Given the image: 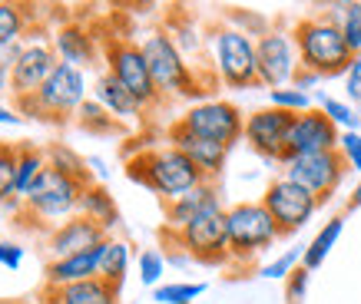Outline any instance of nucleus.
Here are the masks:
<instances>
[{
	"label": "nucleus",
	"mask_w": 361,
	"mask_h": 304,
	"mask_svg": "<svg viewBox=\"0 0 361 304\" xmlns=\"http://www.w3.org/2000/svg\"><path fill=\"white\" fill-rule=\"evenodd\" d=\"M318 83H322V76H318V73H312V70H298V73H295V80H292V87H295V89H302V93H308V89H312V87H318Z\"/></svg>",
	"instance_id": "37998d69"
},
{
	"label": "nucleus",
	"mask_w": 361,
	"mask_h": 304,
	"mask_svg": "<svg viewBox=\"0 0 361 304\" xmlns=\"http://www.w3.org/2000/svg\"><path fill=\"white\" fill-rule=\"evenodd\" d=\"M338 139H341L338 126L318 106H312L308 113H298L295 122H292L285 159H292V156H312V152H331V149H338Z\"/></svg>",
	"instance_id": "dca6fc26"
},
{
	"label": "nucleus",
	"mask_w": 361,
	"mask_h": 304,
	"mask_svg": "<svg viewBox=\"0 0 361 304\" xmlns=\"http://www.w3.org/2000/svg\"><path fill=\"white\" fill-rule=\"evenodd\" d=\"M0 126H23V116L13 106H7L4 99H0Z\"/></svg>",
	"instance_id": "c03bdc74"
},
{
	"label": "nucleus",
	"mask_w": 361,
	"mask_h": 304,
	"mask_svg": "<svg viewBox=\"0 0 361 304\" xmlns=\"http://www.w3.org/2000/svg\"><path fill=\"white\" fill-rule=\"evenodd\" d=\"M262 205L269 208L272 222L279 225V235H295V232H302L315 218L322 202L308 189L295 185L292 179H285V175H279V179H272V182L265 185Z\"/></svg>",
	"instance_id": "9b49d317"
},
{
	"label": "nucleus",
	"mask_w": 361,
	"mask_h": 304,
	"mask_svg": "<svg viewBox=\"0 0 361 304\" xmlns=\"http://www.w3.org/2000/svg\"><path fill=\"white\" fill-rule=\"evenodd\" d=\"M136 268H140V281L149 284V288H156V284H159V278L166 274V255H163V251H156V248L140 251Z\"/></svg>",
	"instance_id": "c9c22d12"
},
{
	"label": "nucleus",
	"mask_w": 361,
	"mask_h": 304,
	"mask_svg": "<svg viewBox=\"0 0 361 304\" xmlns=\"http://www.w3.org/2000/svg\"><path fill=\"white\" fill-rule=\"evenodd\" d=\"M269 106L285 109V113H308L312 109V96L302 93L295 87H282V89H269Z\"/></svg>",
	"instance_id": "f704fd0d"
},
{
	"label": "nucleus",
	"mask_w": 361,
	"mask_h": 304,
	"mask_svg": "<svg viewBox=\"0 0 361 304\" xmlns=\"http://www.w3.org/2000/svg\"><path fill=\"white\" fill-rule=\"evenodd\" d=\"M73 122H77L83 132H90V136H116V132H123L126 126H123L120 120H113L106 109L99 106L97 99L90 96L83 106L77 109V116H73Z\"/></svg>",
	"instance_id": "c85d7f7f"
},
{
	"label": "nucleus",
	"mask_w": 361,
	"mask_h": 304,
	"mask_svg": "<svg viewBox=\"0 0 361 304\" xmlns=\"http://www.w3.org/2000/svg\"><path fill=\"white\" fill-rule=\"evenodd\" d=\"M87 169H90V175H97V182L106 175V163L99 156H87Z\"/></svg>",
	"instance_id": "a18cd8bd"
},
{
	"label": "nucleus",
	"mask_w": 361,
	"mask_h": 304,
	"mask_svg": "<svg viewBox=\"0 0 361 304\" xmlns=\"http://www.w3.org/2000/svg\"><path fill=\"white\" fill-rule=\"evenodd\" d=\"M103 60H106V73L116 76L123 87L142 103V109H153L163 99L153 83V73H149V63H146L140 44H133L126 37H110L103 44Z\"/></svg>",
	"instance_id": "6e6552de"
},
{
	"label": "nucleus",
	"mask_w": 361,
	"mask_h": 304,
	"mask_svg": "<svg viewBox=\"0 0 361 304\" xmlns=\"http://www.w3.org/2000/svg\"><path fill=\"white\" fill-rule=\"evenodd\" d=\"M315 106L322 109V113H325V116H329L341 132H358L361 116L348 106V103H345V99H335V96H325V93H322V96L315 99Z\"/></svg>",
	"instance_id": "473e14b6"
},
{
	"label": "nucleus",
	"mask_w": 361,
	"mask_h": 304,
	"mask_svg": "<svg viewBox=\"0 0 361 304\" xmlns=\"http://www.w3.org/2000/svg\"><path fill=\"white\" fill-rule=\"evenodd\" d=\"M30 23V13L20 4L0 0V50H11L13 44H23V30Z\"/></svg>",
	"instance_id": "7c9ffc66"
},
{
	"label": "nucleus",
	"mask_w": 361,
	"mask_h": 304,
	"mask_svg": "<svg viewBox=\"0 0 361 304\" xmlns=\"http://www.w3.org/2000/svg\"><path fill=\"white\" fill-rule=\"evenodd\" d=\"M90 93H93V99H97L99 106L110 113L113 120H120V122H140L142 113H146L140 99L133 96V93L123 87L116 76L106 73V70L93 80V89H90Z\"/></svg>",
	"instance_id": "4be33fe9"
},
{
	"label": "nucleus",
	"mask_w": 361,
	"mask_h": 304,
	"mask_svg": "<svg viewBox=\"0 0 361 304\" xmlns=\"http://www.w3.org/2000/svg\"><path fill=\"white\" fill-rule=\"evenodd\" d=\"M226 228H229V258L232 261H252L272 248L279 235V225L272 222L269 208L262 202H239V205L226 208Z\"/></svg>",
	"instance_id": "0eeeda50"
},
{
	"label": "nucleus",
	"mask_w": 361,
	"mask_h": 304,
	"mask_svg": "<svg viewBox=\"0 0 361 304\" xmlns=\"http://www.w3.org/2000/svg\"><path fill=\"white\" fill-rule=\"evenodd\" d=\"M166 239L176 241L192 261L202 265H226L229 261V228H226V208H212L196 222H189L183 232H166Z\"/></svg>",
	"instance_id": "1a4fd4ad"
},
{
	"label": "nucleus",
	"mask_w": 361,
	"mask_h": 304,
	"mask_svg": "<svg viewBox=\"0 0 361 304\" xmlns=\"http://www.w3.org/2000/svg\"><path fill=\"white\" fill-rule=\"evenodd\" d=\"M0 265H4L7 272H17L23 265V248L17 241H0Z\"/></svg>",
	"instance_id": "79ce46f5"
},
{
	"label": "nucleus",
	"mask_w": 361,
	"mask_h": 304,
	"mask_svg": "<svg viewBox=\"0 0 361 304\" xmlns=\"http://www.w3.org/2000/svg\"><path fill=\"white\" fill-rule=\"evenodd\" d=\"M212 208H226L216 182H202L199 189H192L189 196L166 202V232H183L189 222H196L199 215H206Z\"/></svg>",
	"instance_id": "412c9836"
},
{
	"label": "nucleus",
	"mask_w": 361,
	"mask_h": 304,
	"mask_svg": "<svg viewBox=\"0 0 361 304\" xmlns=\"http://www.w3.org/2000/svg\"><path fill=\"white\" fill-rule=\"evenodd\" d=\"M44 152H47V165H54V169L73 175V179H83V182H97V179L90 175V169H87V159L77 156L70 146H63V142H50Z\"/></svg>",
	"instance_id": "2f4dec72"
},
{
	"label": "nucleus",
	"mask_w": 361,
	"mask_h": 304,
	"mask_svg": "<svg viewBox=\"0 0 361 304\" xmlns=\"http://www.w3.org/2000/svg\"><path fill=\"white\" fill-rule=\"evenodd\" d=\"M255 53H259V87H292L295 73L302 70L292 30H269L255 40Z\"/></svg>",
	"instance_id": "ddd939ff"
},
{
	"label": "nucleus",
	"mask_w": 361,
	"mask_h": 304,
	"mask_svg": "<svg viewBox=\"0 0 361 304\" xmlns=\"http://www.w3.org/2000/svg\"><path fill=\"white\" fill-rule=\"evenodd\" d=\"M90 89L93 87H90V80L83 70L60 63L54 70V76H50L33 96L11 99V106L20 113L23 120L30 116V120L50 122V126H63L70 116H77V109L90 99Z\"/></svg>",
	"instance_id": "20e7f679"
},
{
	"label": "nucleus",
	"mask_w": 361,
	"mask_h": 304,
	"mask_svg": "<svg viewBox=\"0 0 361 304\" xmlns=\"http://www.w3.org/2000/svg\"><path fill=\"white\" fill-rule=\"evenodd\" d=\"M37 304H120V288H113L103 278H90L66 288H40Z\"/></svg>",
	"instance_id": "5701e85b"
},
{
	"label": "nucleus",
	"mask_w": 361,
	"mask_h": 304,
	"mask_svg": "<svg viewBox=\"0 0 361 304\" xmlns=\"http://www.w3.org/2000/svg\"><path fill=\"white\" fill-rule=\"evenodd\" d=\"M44 169H47V152L30 146V142H17V185H13V192H17L20 202L30 196L33 182L40 179Z\"/></svg>",
	"instance_id": "393cba45"
},
{
	"label": "nucleus",
	"mask_w": 361,
	"mask_h": 304,
	"mask_svg": "<svg viewBox=\"0 0 361 304\" xmlns=\"http://www.w3.org/2000/svg\"><path fill=\"white\" fill-rule=\"evenodd\" d=\"M331 20L338 23L341 37L348 40L351 53H361V0H345V4H331L325 11Z\"/></svg>",
	"instance_id": "c756f323"
},
{
	"label": "nucleus",
	"mask_w": 361,
	"mask_h": 304,
	"mask_svg": "<svg viewBox=\"0 0 361 304\" xmlns=\"http://www.w3.org/2000/svg\"><path fill=\"white\" fill-rule=\"evenodd\" d=\"M126 179L146 185L163 202L189 196L192 189L206 182V175L196 169V163L169 142L159 146V149H142L133 159H126Z\"/></svg>",
	"instance_id": "f03ea898"
},
{
	"label": "nucleus",
	"mask_w": 361,
	"mask_h": 304,
	"mask_svg": "<svg viewBox=\"0 0 361 304\" xmlns=\"http://www.w3.org/2000/svg\"><path fill=\"white\" fill-rule=\"evenodd\" d=\"M106 239H110V235H106L97 222H90V218H83V215H73L47 232L44 248H47V255H50V261H56V258H70V255H77V251L97 248V245H103Z\"/></svg>",
	"instance_id": "f3484780"
},
{
	"label": "nucleus",
	"mask_w": 361,
	"mask_h": 304,
	"mask_svg": "<svg viewBox=\"0 0 361 304\" xmlns=\"http://www.w3.org/2000/svg\"><path fill=\"white\" fill-rule=\"evenodd\" d=\"M17 185V142H0V208L7 215H20L23 202L13 192Z\"/></svg>",
	"instance_id": "a878e982"
},
{
	"label": "nucleus",
	"mask_w": 361,
	"mask_h": 304,
	"mask_svg": "<svg viewBox=\"0 0 361 304\" xmlns=\"http://www.w3.org/2000/svg\"><path fill=\"white\" fill-rule=\"evenodd\" d=\"M60 66V56L50 46V40H27L23 53L13 60L11 66V99L33 96L37 89L44 87L47 80L54 76V70Z\"/></svg>",
	"instance_id": "2eb2a0df"
},
{
	"label": "nucleus",
	"mask_w": 361,
	"mask_h": 304,
	"mask_svg": "<svg viewBox=\"0 0 361 304\" xmlns=\"http://www.w3.org/2000/svg\"><path fill=\"white\" fill-rule=\"evenodd\" d=\"M166 142L176 146L183 156H189V159L196 163L199 172L206 175V182H216V175L222 172V165H226V159H229V149H226V146H219V142H212V139H202V136H196V132H189L179 120L169 122Z\"/></svg>",
	"instance_id": "a211bd4d"
},
{
	"label": "nucleus",
	"mask_w": 361,
	"mask_h": 304,
	"mask_svg": "<svg viewBox=\"0 0 361 304\" xmlns=\"http://www.w3.org/2000/svg\"><path fill=\"white\" fill-rule=\"evenodd\" d=\"M77 215L90 218V222H97L106 235H110L113 228L123 222L120 208H116V198H113V192H110V185H106V182H90L87 189H83Z\"/></svg>",
	"instance_id": "b1692460"
},
{
	"label": "nucleus",
	"mask_w": 361,
	"mask_h": 304,
	"mask_svg": "<svg viewBox=\"0 0 361 304\" xmlns=\"http://www.w3.org/2000/svg\"><path fill=\"white\" fill-rule=\"evenodd\" d=\"M87 185L90 182H83V179H73V175L47 165L44 172H40V179L33 182L30 196L23 198L20 215H13V222H17L23 232L33 228V232L47 235L54 225H60V222L77 215L80 196H83Z\"/></svg>",
	"instance_id": "f257e3e1"
},
{
	"label": "nucleus",
	"mask_w": 361,
	"mask_h": 304,
	"mask_svg": "<svg viewBox=\"0 0 361 304\" xmlns=\"http://www.w3.org/2000/svg\"><path fill=\"white\" fill-rule=\"evenodd\" d=\"M99 265H103V245L87 251H77L70 258H47L44 265V284L47 288H66V284H80L90 278H99Z\"/></svg>",
	"instance_id": "aec40b11"
},
{
	"label": "nucleus",
	"mask_w": 361,
	"mask_h": 304,
	"mask_svg": "<svg viewBox=\"0 0 361 304\" xmlns=\"http://www.w3.org/2000/svg\"><path fill=\"white\" fill-rule=\"evenodd\" d=\"M130 241L123 239H106L103 241V265H99V278L103 281H110L113 288H120L123 291V281H126V272H130Z\"/></svg>",
	"instance_id": "cd10ccee"
},
{
	"label": "nucleus",
	"mask_w": 361,
	"mask_h": 304,
	"mask_svg": "<svg viewBox=\"0 0 361 304\" xmlns=\"http://www.w3.org/2000/svg\"><path fill=\"white\" fill-rule=\"evenodd\" d=\"M0 241H4V232H0Z\"/></svg>",
	"instance_id": "09e8293b"
},
{
	"label": "nucleus",
	"mask_w": 361,
	"mask_h": 304,
	"mask_svg": "<svg viewBox=\"0 0 361 304\" xmlns=\"http://www.w3.org/2000/svg\"><path fill=\"white\" fill-rule=\"evenodd\" d=\"M50 46L56 50L60 63L77 66L83 73H87L90 66H97V60H99L97 37L83 23H63V27H56L54 37H50Z\"/></svg>",
	"instance_id": "6ab92c4d"
},
{
	"label": "nucleus",
	"mask_w": 361,
	"mask_h": 304,
	"mask_svg": "<svg viewBox=\"0 0 361 304\" xmlns=\"http://www.w3.org/2000/svg\"><path fill=\"white\" fill-rule=\"evenodd\" d=\"M341 232H345V218H341V215L329 218L325 225L318 228L315 239L305 245V251H302V268H308V272L322 268V261L329 258V251L335 248V241L341 239Z\"/></svg>",
	"instance_id": "bb28decb"
},
{
	"label": "nucleus",
	"mask_w": 361,
	"mask_h": 304,
	"mask_svg": "<svg viewBox=\"0 0 361 304\" xmlns=\"http://www.w3.org/2000/svg\"><path fill=\"white\" fill-rule=\"evenodd\" d=\"M209 46H212L216 73H219L226 87L232 89L259 87V53H255V40L249 33H242L232 23H222V27L212 30Z\"/></svg>",
	"instance_id": "423d86ee"
},
{
	"label": "nucleus",
	"mask_w": 361,
	"mask_h": 304,
	"mask_svg": "<svg viewBox=\"0 0 361 304\" xmlns=\"http://www.w3.org/2000/svg\"><path fill=\"white\" fill-rule=\"evenodd\" d=\"M348 172V165L341 159L338 149L331 152H312V156H292V159H285L282 163V175L285 179H292L295 185L308 189L312 196L325 205L335 192H338L341 179Z\"/></svg>",
	"instance_id": "9d476101"
},
{
	"label": "nucleus",
	"mask_w": 361,
	"mask_h": 304,
	"mask_svg": "<svg viewBox=\"0 0 361 304\" xmlns=\"http://www.w3.org/2000/svg\"><path fill=\"white\" fill-rule=\"evenodd\" d=\"M179 122L186 126L189 132H196L202 139H212L232 149L235 142L242 139L245 132V116L242 109L229 99H202V103H192V106L179 116Z\"/></svg>",
	"instance_id": "f8f14e48"
},
{
	"label": "nucleus",
	"mask_w": 361,
	"mask_h": 304,
	"mask_svg": "<svg viewBox=\"0 0 361 304\" xmlns=\"http://www.w3.org/2000/svg\"><path fill=\"white\" fill-rule=\"evenodd\" d=\"M23 44H27V40H23ZM23 44H13L11 50H0V96L11 93V66H13V60L23 53Z\"/></svg>",
	"instance_id": "ea45409f"
},
{
	"label": "nucleus",
	"mask_w": 361,
	"mask_h": 304,
	"mask_svg": "<svg viewBox=\"0 0 361 304\" xmlns=\"http://www.w3.org/2000/svg\"><path fill=\"white\" fill-rule=\"evenodd\" d=\"M206 294L202 281H173V284H159L153 291V301L159 304H192L196 298Z\"/></svg>",
	"instance_id": "72a5a7b5"
},
{
	"label": "nucleus",
	"mask_w": 361,
	"mask_h": 304,
	"mask_svg": "<svg viewBox=\"0 0 361 304\" xmlns=\"http://www.w3.org/2000/svg\"><path fill=\"white\" fill-rule=\"evenodd\" d=\"M308 281H312V272L298 265L295 272L285 278V294H288V301H292V304L302 301V298H305V291H308Z\"/></svg>",
	"instance_id": "58836bf2"
},
{
	"label": "nucleus",
	"mask_w": 361,
	"mask_h": 304,
	"mask_svg": "<svg viewBox=\"0 0 361 304\" xmlns=\"http://www.w3.org/2000/svg\"><path fill=\"white\" fill-rule=\"evenodd\" d=\"M338 152H341V159H345V165H348L351 172L361 175V132H341Z\"/></svg>",
	"instance_id": "4c0bfd02"
},
{
	"label": "nucleus",
	"mask_w": 361,
	"mask_h": 304,
	"mask_svg": "<svg viewBox=\"0 0 361 304\" xmlns=\"http://www.w3.org/2000/svg\"><path fill=\"white\" fill-rule=\"evenodd\" d=\"M292 122H295V113H285V109H275V106L252 109L249 116H245V132H242V139L249 142L262 159L282 165L285 149H288Z\"/></svg>",
	"instance_id": "4468645a"
},
{
	"label": "nucleus",
	"mask_w": 361,
	"mask_h": 304,
	"mask_svg": "<svg viewBox=\"0 0 361 304\" xmlns=\"http://www.w3.org/2000/svg\"><path fill=\"white\" fill-rule=\"evenodd\" d=\"M140 46H142V56H146V63H149L153 83L163 99H169V96L192 99V96H202V93H206V87L199 83L196 70L186 63V56L179 53V46L173 44V37L166 30L146 33Z\"/></svg>",
	"instance_id": "39448f33"
},
{
	"label": "nucleus",
	"mask_w": 361,
	"mask_h": 304,
	"mask_svg": "<svg viewBox=\"0 0 361 304\" xmlns=\"http://www.w3.org/2000/svg\"><path fill=\"white\" fill-rule=\"evenodd\" d=\"M355 208H361V179H358V185L351 189V196H348V212H355Z\"/></svg>",
	"instance_id": "49530a36"
},
{
	"label": "nucleus",
	"mask_w": 361,
	"mask_h": 304,
	"mask_svg": "<svg viewBox=\"0 0 361 304\" xmlns=\"http://www.w3.org/2000/svg\"><path fill=\"white\" fill-rule=\"evenodd\" d=\"M292 37H295V50H298V63L302 70H312L322 80H331V76H345L348 73L351 53L348 40L341 37L338 23L331 20L329 13H308L292 27Z\"/></svg>",
	"instance_id": "7ed1b4c3"
},
{
	"label": "nucleus",
	"mask_w": 361,
	"mask_h": 304,
	"mask_svg": "<svg viewBox=\"0 0 361 304\" xmlns=\"http://www.w3.org/2000/svg\"><path fill=\"white\" fill-rule=\"evenodd\" d=\"M0 304H33V301H0Z\"/></svg>",
	"instance_id": "de8ad7c7"
},
{
	"label": "nucleus",
	"mask_w": 361,
	"mask_h": 304,
	"mask_svg": "<svg viewBox=\"0 0 361 304\" xmlns=\"http://www.w3.org/2000/svg\"><path fill=\"white\" fill-rule=\"evenodd\" d=\"M345 93H348V99L355 106H361V53H355L348 73H345Z\"/></svg>",
	"instance_id": "a19ab883"
},
{
	"label": "nucleus",
	"mask_w": 361,
	"mask_h": 304,
	"mask_svg": "<svg viewBox=\"0 0 361 304\" xmlns=\"http://www.w3.org/2000/svg\"><path fill=\"white\" fill-rule=\"evenodd\" d=\"M302 251H305V248L285 251V255L272 258L269 265H262V268H259V274H262V278H269V281H272V278H288V274H292L298 265H302Z\"/></svg>",
	"instance_id": "e433bc0d"
}]
</instances>
